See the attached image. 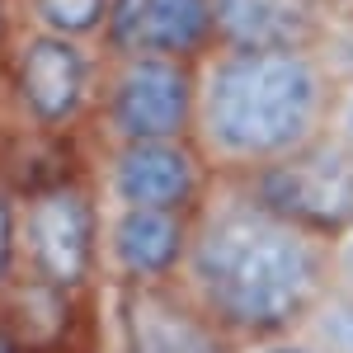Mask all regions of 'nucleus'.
<instances>
[{"label":"nucleus","instance_id":"nucleus-1","mask_svg":"<svg viewBox=\"0 0 353 353\" xmlns=\"http://www.w3.org/2000/svg\"><path fill=\"white\" fill-rule=\"evenodd\" d=\"M325 283L330 236L283 217L245 179L208 184L174 288L231 344L297 330Z\"/></svg>","mask_w":353,"mask_h":353},{"label":"nucleus","instance_id":"nucleus-2","mask_svg":"<svg viewBox=\"0 0 353 353\" xmlns=\"http://www.w3.org/2000/svg\"><path fill=\"white\" fill-rule=\"evenodd\" d=\"M334 71L321 48H212L193 66V128L217 179H250L325 132Z\"/></svg>","mask_w":353,"mask_h":353},{"label":"nucleus","instance_id":"nucleus-3","mask_svg":"<svg viewBox=\"0 0 353 353\" xmlns=\"http://www.w3.org/2000/svg\"><path fill=\"white\" fill-rule=\"evenodd\" d=\"M193 66L198 61L146 52V48L109 52V61H99V85H94V113L109 141L189 137Z\"/></svg>","mask_w":353,"mask_h":353},{"label":"nucleus","instance_id":"nucleus-4","mask_svg":"<svg viewBox=\"0 0 353 353\" xmlns=\"http://www.w3.org/2000/svg\"><path fill=\"white\" fill-rule=\"evenodd\" d=\"M19 198V269L85 292L99 269V208L81 179H48Z\"/></svg>","mask_w":353,"mask_h":353},{"label":"nucleus","instance_id":"nucleus-5","mask_svg":"<svg viewBox=\"0 0 353 353\" xmlns=\"http://www.w3.org/2000/svg\"><path fill=\"white\" fill-rule=\"evenodd\" d=\"M99 57L90 43L24 28L10 43V94L38 132H66L94 109Z\"/></svg>","mask_w":353,"mask_h":353},{"label":"nucleus","instance_id":"nucleus-6","mask_svg":"<svg viewBox=\"0 0 353 353\" xmlns=\"http://www.w3.org/2000/svg\"><path fill=\"white\" fill-rule=\"evenodd\" d=\"M217 174L189 137L156 141H109L99 184L113 208H156V212H193Z\"/></svg>","mask_w":353,"mask_h":353},{"label":"nucleus","instance_id":"nucleus-7","mask_svg":"<svg viewBox=\"0 0 353 353\" xmlns=\"http://www.w3.org/2000/svg\"><path fill=\"white\" fill-rule=\"evenodd\" d=\"M245 184L283 217L301 221L321 236H334L339 226L353 221V151H344L325 132L292 151L288 161L250 174Z\"/></svg>","mask_w":353,"mask_h":353},{"label":"nucleus","instance_id":"nucleus-8","mask_svg":"<svg viewBox=\"0 0 353 353\" xmlns=\"http://www.w3.org/2000/svg\"><path fill=\"white\" fill-rule=\"evenodd\" d=\"M189 221L193 212L109 208V217H99V259L109 264L118 288H165L179 278Z\"/></svg>","mask_w":353,"mask_h":353},{"label":"nucleus","instance_id":"nucleus-9","mask_svg":"<svg viewBox=\"0 0 353 353\" xmlns=\"http://www.w3.org/2000/svg\"><path fill=\"white\" fill-rule=\"evenodd\" d=\"M118 353H231V339L174 283L118 288Z\"/></svg>","mask_w":353,"mask_h":353},{"label":"nucleus","instance_id":"nucleus-10","mask_svg":"<svg viewBox=\"0 0 353 353\" xmlns=\"http://www.w3.org/2000/svg\"><path fill=\"white\" fill-rule=\"evenodd\" d=\"M325 24L321 0H212V48H321Z\"/></svg>","mask_w":353,"mask_h":353},{"label":"nucleus","instance_id":"nucleus-11","mask_svg":"<svg viewBox=\"0 0 353 353\" xmlns=\"http://www.w3.org/2000/svg\"><path fill=\"white\" fill-rule=\"evenodd\" d=\"M0 325L19 353H71L81 339V292L19 269L0 288Z\"/></svg>","mask_w":353,"mask_h":353},{"label":"nucleus","instance_id":"nucleus-12","mask_svg":"<svg viewBox=\"0 0 353 353\" xmlns=\"http://www.w3.org/2000/svg\"><path fill=\"white\" fill-rule=\"evenodd\" d=\"M128 48L184 57V61L208 57L212 52V0H137L113 52H128Z\"/></svg>","mask_w":353,"mask_h":353},{"label":"nucleus","instance_id":"nucleus-13","mask_svg":"<svg viewBox=\"0 0 353 353\" xmlns=\"http://www.w3.org/2000/svg\"><path fill=\"white\" fill-rule=\"evenodd\" d=\"M297 334L316 353H353V292L325 283L321 297L297 321Z\"/></svg>","mask_w":353,"mask_h":353},{"label":"nucleus","instance_id":"nucleus-14","mask_svg":"<svg viewBox=\"0 0 353 353\" xmlns=\"http://www.w3.org/2000/svg\"><path fill=\"white\" fill-rule=\"evenodd\" d=\"M33 28H48L76 43H99L104 19H109V0H24Z\"/></svg>","mask_w":353,"mask_h":353},{"label":"nucleus","instance_id":"nucleus-15","mask_svg":"<svg viewBox=\"0 0 353 353\" xmlns=\"http://www.w3.org/2000/svg\"><path fill=\"white\" fill-rule=\"evenodd\" d=\"M325 137H334L344 151H353V71H339V76H334V85H330Z\"/></svg>","mask_w":353,"mask_h":353},{"label":"nucleus","instance_id":"nucleus-16","mask_svg":"<svg viewBox=\"0 0 353 353\" xmlns=\"http://www.w3.org/2000/svg\"><path fill=\"white\" fill-rule=\"evenodd\" d=\"M19 273V198L0 184V288Z\"/></svg>","mask_w":353,"mask_h":353},{"label":"nucleus","instance_id":"nucleus-17","mask_svg":"<svg viewBox=\"0 0 353 353\" xmlns=\"http://www.w3.org/2000/svg\"><path fill=\"white\" fill-rule=\"evenodd\" d=\"M330 283L353 292V221L330 236Z\"/></svg>","mask_w":353,"mask_h":353},{"label":"nucleus","instance_id":"nucleus-18","mask_svg":"<svg viewBox=\"0 0 353 353\" xmlns=\"http://www.w3.org/2000/svg\"><path fill=\"white\" fill-rule=\"evenodd\" d=\"M231 353H316L297 330H283V334H264V339H241L231 344Z\"/></svg>","mask_w":353,"mask_h":353},{"label":"nucleus","instance_id":"nucleus-19","mask_svg":"<svg viewBox=\"0 0 353 353\" xmlns=\"http://www.w3.org/2000/svg\"><path fill=\"white\" fill-rule=\"evenodd\" d=\"M10 19H14V0H0V48L10 43Z\"/></svg>","mask_w":353,"mask_h":353},{"label":"nucleus","instance_id":"nucleus-20","mask_svg":"<svg viewBox=\"0 0 353 353\" xmlns=\"http://www.w3.org/2000/svg\"><path fill=\"white\" fill-rule=\"evenodd\" d=\"M0 353H19V349H14V339L5 334V325H0Z\"/></svg>","mask_w":353,"mask_h":353},{"label":"nucleus","instance_id":"nucleus-21","mask_svg":"<svg viewBox=\"0 0 353 353\" xmlns=\"http://www.w3.org/2000/svg\"><path fill=\"white\" fill-rule=\"evenodd\" d=\"M325 10H339V5H353V0H321Z\"/></svg>","mask_w":353,"mask_h":353}]
</instances>
